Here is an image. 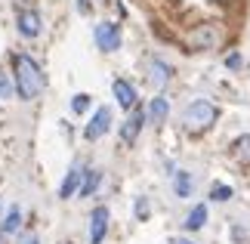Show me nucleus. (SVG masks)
<instances>
[{
  "instance_id": "obj_1",
  "label": "nucleus",
  "mask_w": 250,
  "mask_h": 244,
  "mask_svg": "<svg viewBox=\"0 0 250 244\" xmlns=\"http://www.w3.org/2000/svg\"><path fill=\"white\" fill-rule=\"evenodd\" d=\"M13 87H16L19 99H25V102L37 99V96L43 93V87H46V77L41 71V65H37L28 53H16L13 56Z\"/></svg>"
},
{
  "instance_id": "obj_2",
  "label": "nucleus",
  "mask_w": 250,
  "mask_h": 244,
  "mask_svg": "<svg viewBox=\"0 0 250 244\" xmlns=\"http://www.w3.org/2000/svg\"><path fill=\"white\" fill-rule=\"evenodd\" d=\"M216 118H219V111H216V105L210 99H195V102L186 105V111H182V124H186L188 133L210 130V127L216 124Z\"/></svg>"
},
{
  "instance_id": "obj_3",
  "label": "nucleus",
  "mask_w": 250,
  "mask_h": 244,
  "mask_svg": "<svg viewBox=\"0 0 250 244\" xmlns=\"http://www.w3.org/2000/svg\"><path fill=\"white\" fill-rule=\"evenodd\" d=\"M93 41L102 53H118L121 50V25L118 22H99L93 31Z\"/></svg>"
},
{
  "instance_id": "obj_4",
  "label": "nucleus",
  "mask_w": 250,
  "mask_h": 244,
  "mask_svg": "<svg viewBox=\"0 0 250 244\" xmlns=\"http://www.w3.org/2000/svg\"><path fill=\"white\" fill-rule=\"evenodd\" d=\"M108 130H111V109H108V105H102V109H96V114L90 118V124L83 127V139L96 142V139H102Z\"/></svg>"
},
{
  "instance_id": "obj_5",
  "label": "nucleus",
  "mask_w": 250,
  "mask_h": 244,
  "mask_svg": "<svg viewBox=\"0 0 250 244\" xmlns=\"http://www.w3.org/2000/svg\"><path fill=\"white\" fill-rule=\"evenodd\" d=\"M16 28H19V34H22L25 41H34V37H41V31H43L41 13H37V9H19Z\"/></svg>"
},
{
  "instance_id": "obj_6",
  "label": "nucleus",
  "mask_w": 250,
  "mask_h": 244,
  "mask_svg": "<svg viewBox=\"0 0 250 244\" xmlns=\"http://www.w3.org/2000/svg\"><path fill=\"white\" fill-rule=\"evenodd\" d=\"M188 44L195 46V50H213V46L219 44V31H216V25H198L195 31L188 34Z\"/></svg>"
},
{
  "instance_id": "obj_7",
  "label": "nucleus",
  "mask_w": 250,
  "mask_h": 244,
  "mask_svg": "<svg viewBox=\"0 0 250 244\" xmlns=\"http://www.w3.org/2000/svg\"><path fill=\"white\" fill-rule=\"evenodd\" d=\"M108 232V207H96L90 213V244H102Z\"/></svg>"
},
{
  "instance_id": "obj_8",
  "label": "nucleus",
  "mask_w": 250,
  "mask_h": 244,
  "mask_svg": "<svg viewBox=\"0 0 250 244\" xmlns=\"http://www.w3.org/2000/svg\"><path fill=\"white\" fill-rule=\"evenodd\" d=\"M111 93H114V99H118V105H121V109H136V99H139V96H136V87H133L130 81H114L111 84Z\"/></svg>"
},
{
  "instance_id": "obj_9",
  "label": "nucleus",
  "mask_w": 250,
  "mask_h": 244,
  "mask_svg": "<svg viewBox=\"0 0 250 244\" xmlns=\"http://www.w3.org/2000/svg\"><path fill=\"white\" fill-rule=\"evenodd\" d=\"M142 124H146V111H142V109H133V114L121 127V139L127 142V145H133V142H136V136H139V130H142Z\"/></svg>"
},
{
  "instance_id": "obj_10",
  "label": "nucleus",
  "mask_w": 250,
  "mask_h": 244,
  "mask_svg": "<svg viewBox=\"0 0 250 244\" xmlns=\"http://www.w3.org/2000/svg\"><path fill=\"white\" fill-rule=\"evenodd\" d=\"M81 179H83V167H81V164H74V167L65 173L62 185H59V198H62V201L74 198V195H78V189H81Z\"/></svg>"
},
{
  "instance_id": "obj_11",
  "label": "nucleus",
  "mask_w": 250,
  "mask_h": 244,
  "mask_svg": "<svg viewBox=\"0 0 250 244\" xmlns=\"http://www.w3.org/2000/svg\"><path fill=\"white\" fill-rule=\"evenodd\" d=\"M170 77H173V68L164 62V59H151L148 62V81H151V87H167L170 84Z\"/></svg>"
},
{
  "instance_id": "obj_12",
  "label": "nucleus",
  "mask_w": 250,
  "mask_h": 244,
  "mask_svg": "<svg viewBox=\"0 0 250 244\" xmlns=\"http://www.w3.org/2000/svg\"><path fill=\"white\" fill-rule=\"evenodd\" d=\"M167 114H170V102L164 99V96H155V99H151V105H148V111H146V121H151V124H164Z\"/></svg>"
},
{
  "instance_id": "obj_13",
  "label": "nucleus",
  "mask_w": 250,
  "mask_h": 244,
  "mask_svg": "<svg viewBox=\"0 0 250 244\" xmlns=\"http://www.w3.org/2000/svg\"><path fill=\"white\" fill-rule=\"evenodd\" d=\"M191 189H195V179H191L188 170L173 173V192H176V198H191Z\"/></svg>"
},
{
  "instance_id": "obj_14",
  "label": "nucleus",
  "mask_w": 250,
  "mask_h": 244,
  "mask_svg": "<svg viewBox=\"0 0 250 244\" xmlns=\"http://www.w3.org/2000/svg\"><path fill=\"white\" fill-rule=\"evenodd\" d=\"M188 232H198V229H204L207 226V204H195V207L188 210V217H186V222H182Z\"/></svg>"
},
{
  "instance_id": "obj_15",
  "label": "nucleus",
  "mask_w": 250,
  "mask_h": 244,
  "mask_svg": "<svg viewBox=\"0 0 250 244\" xmlns=\"http://www.w3.org/2000/svg\"><path fill=\"white\" fill-rule=\"evenodd\" d=\"M232 158L238 161V164H250V133H244V136H238V139L232 142Z\"/></svg>"
},
{
  "instance_id": "obj_16",
  "label": "nucleus",
  "mask_w": 250,
  "mask_h": 244,
  "mask_svg": "<svg viewBox=\"0 0 250 244\" xmlns=\"http://www.w3.org/2000/svg\"><path fill=\"white\" fill-rule=\"evenodd\" d=\"M99 182H102V173L99 170H83V179H81L78 195H81V198H90V195L99 189Z\"/></svg>"
},
{
  "instance_id": "obj_17",
  "label": "nucleus",
  "mask_w": 250,
  "mask_h": 244,
  "mask_svg": "<svg viewBox=\"0 0 250 244\" xmlns=\"http://www.w3.org/2000/svg\"><path fill=\"white\" fill-rule=\"evenodd\" d=\"M22 229V210L19 207H9V213L3 217V222H0V232L3 235H13V232Z\"/></svg>"
},
{
  "instance_id": "obj_18",
  "label": "nucleus",
  "mask_w": 250,
  "mask_h": 244,
  "mask_svg": "<svg viewBox=\"0 0 250 244\" xmlns=\"http://www.w3.org/2000/svg\"><path fill=\"white\" fill-rule=\"evenodd\" d=\"M16 87H13V77H9L3 68H0V99H13Z\"/></svg>"
},
{
  "instance_id": "obj_19",
  "label": "nucleus",
  "mask_w": 250,
  "mask_h": 244,
  "mask_svg": "<svg viewBox=\"0 0 250 244\" xmlns=\"http://www.w3.org/2000/svg\"><path fill=\"white\" fill-rule=\"evenodd\" d=\"M90 105H93L90 96H86V93H78V96L71 99V111H74V114H83L86 109H90Z\"/></svg>"
},
{
  "instance_id": "obj_20",
  "label": "nucleus",
  "mask_w": 250,
  "mask_h": 244,
  "mask_svg": "<svg viewBox=\"0 0 250 244\" xmlns=\"http://www.w3.org/2000/svg\"><path fill=\"white\" fill-rule=\"evenodd\" d=\"M210 198H213V201H229V198H232V185L216 182L213 189H210Z\"/></svg>"
},
{
  "instance_id": "obj_21",
  "label": "nucleus",
  "mask_w": 250,
  "mask_h": 244,
  "mask_svg": "<svg viewBox=\"0 0 250 244\" xmlns=\"http://www.w3.org/2000/svg\"><path fill=\"white\" fill-rule=\"evenodd\" d=\"M226 68H232V71L244 68V56H241V53H229V56H226Z\"/></svg>"
},
{
  "instance_id": "obj_22",
  "label": "nucleus",
  "mask_w": 250,
  "mask_h": 244,
  "mask_svg": "<svg viewBox=\"0 0 250 244\" xmlns=\"http://www.w3.org/2000/svg\"><path fill=\"white\" fill-rule=\"evenodd\" d=\"M136 217H139V220L148 217V198H139V201H136Z\"/></svg>"
},
{
  "instance_id": "obj_23",
  "label": "nucleus",
  "mask_w": 250,
  "mask_h": 244,
  "mask_svg": "<svg viewBox=\"0 0 250 244\" xmlns=\"http://www.w3.org/2000/svg\"><path fill=\"white\" fill-rule=\"evenodd\" d=\"M78 9H81V13L86 16V13H90V0H78Z\"/></svg>"
},
{
  "instance_id": "obj_24",
  "label": "nucleus",
  "mask_w": 250,
  "mask_h": 244,
  "mask_svg": "<svg viewBox=\"0 0 250 244\" xmlns=\"http://www.w3.org/2000/svg\"><path fill=\"white\" fill-rule=\"evenodd\" d=\"M19 244H41V241H37V235H22V241H19Z\"/></svg>"
},
{
  "instance_id": "obj_25",
  "label": "nucleus",
  "mask_w": 250,
  "mask_h": 244,
  "mask_svg": "<svg viewBox=\"0 0 250 244\" xmlns=\"http://www.w3.org/2000/svg\"><path fill=\"white\" fill-rule=\"evenodd\" d=\"M170 244H195V241H191V238H173Z\"/></svg>"
},
{
  "instance_id": "obj_26",
  "label": "nucleus",
  "mask_w": 250,
  "mask_h": 244,
  "mask_svg": "<svg viewBox=\"0 0 250 244\" xmlns=\"http://www.w3.org/2000/svg\"><path fill=\"white\" fill-rule=\"evenodd\" d=\"M0 244H6V235H3V232H0Z\"/></svg>"
},
{
  "instance_id": "obj_27",
  "label": "nucleus",
  "mask_w": 250,
  "mask_h": 244,
  "mask_svg": "<svg viewBox=\"0 0 250 244\" xmlns=\"http://www.w3.org/2000/svg\"><path fill=\"white\" fill-rule=\"evenodd\" d=\"M0 210H3V204H0Z\"/></svg>"
}]
</instances>
